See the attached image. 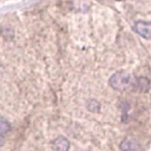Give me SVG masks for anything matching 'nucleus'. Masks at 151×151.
<instances>
[{
  "instance_id": "f257e3e1",
  "label": "nucleus",
  "mask_w": 151,
  "mask_h": 151,
  "mask_svg": "<svg viewBox=\"0 0 151 151\" xmlns=\"http://www.w3.org/2000/svg\"><path fill=\"white\" fill-rule=\"evenodd\" d=\"M131 83V76L125 72H117L110 78V85L116 90H124Z\"/></svg>"
},
{
  "instance_id": "f03ea898",
  "label": "nucleus",
  "mask_w": 151,
  "mask_h": 151,
  "mask_svg": "<svg viewBox=\"0 0 151 151\" xmlns=\"http://www.w3.org/2000/svg\"><path fill=\"white\" fill-rule=\"evenodd\" d=\"M133 29L143 38L145 39H151V22L149 21H142L138 20L133 25Z\"/></svg>"
},
{
  "instance_id": "7ed1b4c3",
  "label": "nucleus",
  "mask_w": 151,
  "mask_h": 151,
  "mask_svg": "<svg viewBox=\"0 0 151 151\" xmlns=\"http://www.w3.org/2000/svg\"><path fill=\"white\" fill-rule=\"evenodd\" d=\"M54 151H68L70 149V142L65 137H58L52 143Z\"/></svg>"
},
{
  "instance_id": "20e7f679",
  "label": "nucleus",
  "mask_w": 151,
  "mask_h": 151,
  "mask_svg": "<svg viewBox=\"0 0 151 151\" xmlns=\"http://www.w3.org/2000/svg\"><path fill=\"white\" fill-rule=\"evenodd\" d=\"M122 151H140V146L137 142L130 139V138H125L120 145H119Z\"/></svg>"
},
{
  "instance_id": "39448f33",
  "label": "nucleus",
  "mask_w": 151,
  "mask_h": 151,
  "mask_svg": "<svg viewBox=\"0 0 151 151\" xmlns=\"http://www.w3.org/2000/svg\"><path fill=\"white\" fill-rule=\"evenodd\" d=\"M9 129H11L9 123H8L4 117L0 116V136L7 133V132L9 131Z\"/></svg>"
},
{
  "instance_id": "423d86ee",
  "label": "nucleus",
  "mask_w": 151,
  "mask_h": 151,
  "mask_svg": "<svg viewBox=\"0 0 151 151\" xmlns=\"http://www.w3.org/2000/svg\"><path fill=\"white\" fill-rule=\"evenodd\" d=\"M117 1H119V0H117Z\"/></svg>"
}]
</instances>
